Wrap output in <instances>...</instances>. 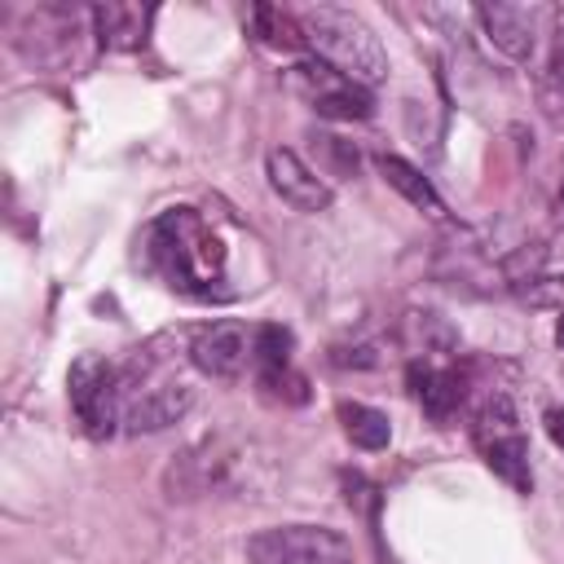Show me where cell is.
I'll return each mask as SVG.
<instances>
[{
  "label": "cell",
  "mask_w": 564,
  "mask_h": 564,
  "mask_svg": "<svg viewBox=\"0 0 564 564\" xmlns=\"http://www.w3.org/2000/svg\"><path fill=\"white\" fill-rule=\"evenodd\" d=\"M93 26L101 35V44L110 48H137L145 40V9H132V4H97L93 13Z\"/></svg>",
  "instance_id": "4fadbf2b"
},
{
  "label": "cell",
  "mask_w": 564,
  "mask_h": 564,
  "mask_svg": "<svg viewBox=\"0 0 564 564\" xmlns=\"http://www.w3.org/2000/svg\"><path fill=\"white\" fill-rule=\"evenodd\" d=\"M339 423H344V436L357 445V449H383L392 441V423L383 410L375 405H361V401H344L339 405Z\"/></svg>",
  "instance_id": "5bb4252c"
},
{
  "label": "cell",
  "mask_w": 564,
  "mask_h": 564,
  "mask_svg": "<svg viewBox=\"0 0 564 564\" xmlns=\"http://www.w3.org/2000/svg\"><path fill=\"white\" fill-rule=\"evenodd\" d=\"M555 79H560V88H564V40H560V53H555Z\"/></svg>",
  "instance_id": "ac0fdd59"
},
{
  "label": "cell",
  "mask_w": 564,
  "mask_h": 564,
  "mask_svg": "<svg viewBox=\"0 0 564 564\" xmlns=\"http://www.w3.org/2000/svg\"><path fill=\"white\" fill-rule=\"evenodd\" d=\"M251 564H352L344 533L326 524H278L247 542Z\"/></svg>",
  "instance_id": "3957f363"
},
{
  "label": "cell",
  "mask_w": 564,
  "mask_h": 564,
  "mask_svg": "<svg viewBox=\"0 0 564 564\" xmlns=\"http://www.w3.org/2000/svg\"><path fill=\"white\" fill-rule=\"evenodd\" d=\"M555 344L564 348V308H560V326H555Z\"/></svg>",
  "instance_id": "d6986e66"
},
{
  "label": "cell",
  "mask_w": 564,
  "mask_h": 564,
  "mask_svg": "<svg viewBox=\"0 0 564 564\" xmlns=\"http://www.w3.org/2000/svg\"><path fill=\"white\" fill-rule=\"evenodd\" d=\"M264 176H269L273 194H278L286 207H295V212H326V207H330V185H326L295 150H269Z\"/></svg>",
  "instance_id": "9c48e42d"
},
{
  "label": "cell",
  "mask_w": 564,
  "mask_h": 564,
  "mask_svg": "<svg viewBox=\"0 0 564 564\" xmlns=\"http://www.w3.org/2000/svg\"><path fill=\"white\" fill-rule=\"evenodd\" d=\"M476 441H480L485 463H489L511 489L529 494V485H533V476H529V445H524V432L516 427V414H511V401H507V397H494V405L480 414Z\"/></svg>",
  "instance_id": "5b68a950"
},
{
  "label": "cell",
  "mask_w": 564,
  "mask_h": 564,
  "mask_svg": "<svg viewBox=\"0 0 564 564\" xmlns=\"http://www.w3.org/2000/svg\"><path fill=\"white\" fill-rule=\"evenodd\" d=\"M546 18L551 13L538 9V4H480L476 9V22H480L485 40L511 62H529L533 57V44H538Z\"/></svg>",
  "instance_id": "ba28073f"
},
{
  "label": "cell",
  "mask_w": 564,
  "mask_h": 564,
  "mask_svg": "<svg viewBox=\"0 0 564 564\" xmlns=\"http://www.w3.org/2000/svg\"><path fill=\"white\" fill-rule=\"evenodd\" d=\"M555 216L564 220V185H560V194H555Z\"/></svg>",
  "instance_id": "ffe728a7"
},
{
  "label": "cell",
  "mask_w": 564,
  "mask_h": 564,
  "mask_svg": "<svg viewBox=\"0 0 564 564\" xmlns=\"http://www.w3.org/2000/svg\"><path fill=\"white\" fill-rule=\"evenodd\" d=\"M189 361L212 375V379H238L251 361H256V330H247L242 322L225 317V322H212L194 335L189 344Z\"/></svg>",
  "instance_id": "52a82bcc"
},
{
  "label": "cell",
  "mask_w": 564,
  "mask_h": 564,
  "mask_svg": "<svg viewBox=\"0 0 564 564\" xmlns=\"http://www.w3.org/2000/svg\"><path fill=\"white\" fill-rule=\"evenodd\" d=\"M291 88L326 119H366L370 115V88L344 79L339 70L322 62H300L291 66Z\"/></svg>",
  "instance_id": "8992f818"
},
{
  "label": "cell",
  "mask_w": 564,
  "mask_h": 564,
  "mask_svg": "<svg viewBox=\"0 0 564 564\" xmlns=\"http://www.w3.org/2000/svg\"><path fill=\"white\" fill-rule=\"evenodd\" d=\"M189 405H194L189 383H159V388H145V392L123 410V427H128V432H163V427H172L176 419H185Z\"/></svg>",
  "instance_id": "30bf717a"
},
{
  "label": "cell",
  "mask_w": 564,
  "mask_h": 564,
  "mask_svg": "<svg viewBox=\"0 0 564 564\" xmlns=\"http://www.w3.org/2000/svg\"><path fill=\"white\" fill-rule=\"evenodd\" d=\"M410 392L419 397V405L432 414V419H449L454 414V405L463 401V383H458V375H449V370H432V366H410Z\"/></svg>",
  "instance_id": "7c38bea8"
},
{
  "label": "cell",
  "mask_w": 564,
  "mask_h": 564,
  "mask_svg": "<svg viewBox=\"0 0 564 564\" xmlns=\"http://www.w3.org/2000/svg\"><path fill=\"white\" fill-rule=\"evenodd\" d=\"M141 260L172 291L198 300L220 295L216 282H225V247L194 207H172L159 220H150L141 234Z\"/></svg>",
  "instance_id": "6da1fadb"
},
{
  "label": "cell",
  "mask_w": 564,
  "mask_h": 564,
  "mask_svg": "<svg viewBox=\"0 0 564 564\" xmlns=\"http://www.w3.org/2000/svg\"><path fill=\"white\" fill-rule=\"evenodd\" d=\"M119 370L101 357H79L66 375V388H70V410L79 419V427L93 436V441H106L119 423Z\"/></svg>",
  "instance_id": "277c9868"
},
{
  "label": "cell",
  "mask_w": 564,
  "mask_h": 564,
  "mask_svg": "<svg viewBox=\"0 0 564 564\" xmlns=\"http://www.w3.org/2000/svg\"><path fill=\"white\" fill-rule=\"evenodd\" d=\"M295 22H300V35H304V48L313 53V62L339 70L344 79H352L361 88H375L388 75V53H383L379 35L352 9L313 4V9H300Z\"/></svg>",
  "instance_id": "7a4b0ae2"
},
{
  "label": "cell",
  "mask_w": 564,
  "mask_h": 564,
  "mask_svg": "<svg viewBox=\"0 0 564 564\" xmlns=\"http://www.w3.org/2000/svg\"><path fill=\"white\" fill-rule=\"evenodd\" d=\"M542 423H546V432H551V441H555V445L564 449V410H555V405H551V410L542 414Z\"/></svg>",
  "instance_id": "e0dca14e"
},
{
  "label": "cell",
  "mask_w": 564,
  "mask_h": 564,
  "mask_svg": "<svg viewBox=\"0 0 564 564\" xmlns=\"http://www.w3.org/2000/svg\"><path fill=\"white\" fill-rule=\"evenodd\" d=\"M256 366H291V330L286 326H256Z\"/></svg>",
  "instance_id": "9a60e30c"
},
{
  "label": "cell",
  "mask_w": 564,
  "mask_h": 564,
  "mask_svg": "<svg viewBox=\"0 0 564 564\" xmlns=\"http://www.w3.org/2000/svg\"><path fill=\"white\" fill-rule=\"evenodd\" d=\"M379 172H383V181H388L410 207H419V212H427V216H445L441 194L432 189V181H427L414 163H405L401 154H379Z\"/></svg>",
  "instance_id": "8fae6325"
},
{
  "label": "cell",
  "mask_w": 564,
  "mask_h": 564,
  "mask_svg": "<svg viewBox=\"0 0 564 564\" xmlns=\"http://www.w3.org/2000/svg\"><path fill=\"white\" fill-rule=\"evenodd\" d=\"M260 388L273 397V401H304L308 392H304V375H295L291 366H264L260 370Z\"/></svg>",
  "instance_id": "2e32d148"
}]
</instances>
